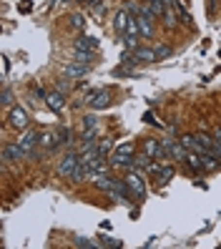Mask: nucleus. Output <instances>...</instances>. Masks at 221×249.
Instances as JSON below:
<instances>
[{
  "mask_svg": "<svg viewBox=\"0 0 221 249\" xmlns=\"http://www.w3.org/2000/svg\"><path fill=\"white\" fill-rule=\"evenodd\" d=\"M111 166H116V169H136L134 143L126 141L121 146H116V151L111 154Z\"/></svg>",
  "mask_w": 221,
  "mask_h": 249,
  "instance_id": "f257e3e1",
  "label": "nucleus"
},
{
  "mask_svg": "<svg viewBox=\"0 0 221 249\" xmlns=\"http://www.w3.org/2000/svg\"><path fill=\"white\" fill-rule=\"evenodd\" d=\"M131 189L134 199H143L146 196V177H143V169H128L126 179H123Z\"/></svg>",
  "mask_w": 221,
  "mask_h": 249,
  "instance_id": "f03ea898",
  "label": "nucleus"
},
{
  "mask_svg": "<svg viewBox=\"0 0 221 249\" xmlns=\"http://www.w3.org/2000/svg\"><path fill=\"white\" fill-rule=\"evenodd\" d=\"M131 196H134V194H131V189H128L126 181H119V179H116V184L108 189V199L116 201V204H126V207H128V204H131Z\"/></svg>",
  "mask_w": 221,
  "mask_h": 249,
  "instance_id": "7ed1b4c3",
  "label": "nucleus"
},
{
  "mask_svg": "<svg viewBox=\"0 0 221 249\" xmlns=\"http://www.w3.org/2000/svg\"><path fill=\"white\" fill-rule=\"evenodd\" d=\"M101 174H108V164L103 161V156H98V159H93V161H88L85 164V179H96V177H101Z\"/></svg>",
  "mask_w": 221,
  "mask_h": 249,
  "instance_id": "20e7f679",
  "label": "nucleus"
},
{
  "mask_svg": "<svg viewBox=\"0 0 221 249\" xmlns=\"http://www.w3.org/2000/svg\"><path fill=\"white\" fill-rule=\"evenodd\" d=\"M88 104H91V108H108L111 106V93L106 89L91 91V93H88Z\"/></svg>",
  "mask_w": 221,
  "mask_h": 249,
  "instance_id": "39448f33",
  "label": "nucleus"
},
{
  "mask_svg": "<svg viewBox=\"0 0 221 249\" xmlns=\"http://www.w3.org/2000/svg\"><path fill=\"white\" fill-rule=\"evenodd\" d=\"M143 151L149 154L151 159H169L166 156V149H164V141H158V139H146V143H143Z\"/></svg>",
  "mask_w": 221,
  "mask_h": 249,
  "instance_id": "423d86ee",
  "label": "nucleus"
},
{
  "mask_svg": "<svg viewBox=\"0 0 221 249\" xmlns=\"http://www.w3.org/2000/svg\"><path fill=\"white\" fill-rule=\"evenodd\" d=\"M23 159H28V154L23 151L20 143H8L3 149V164H10V161H23Z\"/></svg>",
  "mask_w": 221,
  "mask_h": 249,
  "instance_id": "0eeeda50",
  "label": "nucleus"
},
{
  "mask_svg": "<svg viewBox=\"0 0 221 249\" xmlns=\"http://www.w3.org/2000/svg\"><path fill=\"white\" fill-rule=\"evenodd\" d=\"M8 126H13V128H28V116H25V111L23 108H18V106H13L10 108V113H8Z\"/></svg>",
  "mask_w": 221,
  "mask_h": 249,
  "instance_id": "6e6552de",
  "label": "nucleus"
},
{
  "mask_svg": "<svg viewBox=\"0 0 221 249\" xmlns=\"http://www.w3.org/2000/svg\"><path fill=\"white\" fill-rule=\"evenodd\" d=\"M38 141H40V136H38V131H25V134L18 139V143L23 146V151L28 154V156H33V151H35V146H38Z\"/></svg>",
  "mask_w": 221,
  "mask_h": 249,
  "instance_id": "1a4fd4ad",
  "label": "nucleus"
},
{
  "mask_svg": "<svg viewBox=\"0 0 221 249\" xmlns=\"http://www.w3.org/2000/svg\"><path fill=\"white\" fill-rule=\"evenodd\" d=\"M81 164V156H76V154H68L63 161H61V166H58V174L61 177H66V179H70V174L76 171V166Z\"/></svg>",
  "mask_w": 221,
  "mask_h": 249,
  "instance_id": "9d476101",
  "label": "nucleus"
},
{
  "mask_svg": "<svg viewBox=\"0 0 221 249\" xmlns=\"http://www.w3.org/2000/svg\"><path fill=\"white\" fill-rule=\"evenodd\" d=\"M98 46H101V40L93 38V36H83V38L76 40V51H85V53H96Z\"/></svg>",
  "mask_w": 221,
  "mask_h": 249,
  "instance_id": "9b49d317",
  "label": "nucleus"
},
{
  "mask_svg": "<svg viewBox=\"0 0 221 249\" xmlns=\"http://www.w3.org/2000/svg\"><path fill=\"white\" fill-rule=\"evenodd\" d=\"M46 104H48V108L51 111H63V106H66V96H63V91H53V93H48L46 96Z\"/></svg>",
  "mask_w": 221,
  "mask_h": 249,
  "instance_id": "f8f14e48",
  "label": "nucleus"
},
{
  "mask_svg": "<svg viewBox=\"0 0 221 249\" xmlns=\"http://www.w3.org/2000/svg\"><path fill=\"white\" fill-rule=\"evenodd\" d=\"M158 61L153 48H134V63H151Z\"/></svg>",
  "mask_w": 221,
  "mask_h": 249,
  "instance_id": "ddd939ff",
  "label": "nucleus"
},
{
  "mask_svg": "<svg viewBox=\"0 0 221 249\" xmlns=\"http://www.w3.org/2000/svg\"><path fill=\"white\" fill-rule=\"evenodd\" d=\"M173 179V166L171 164H161L156 171V186H166Z\"/></svg>",
  "mask_w": 221,
  "mask_h": 249,
  "instance_id": "4468645a",
  "label": "nucleus"
},
{
  "mask_svg": "<svg viewBox=\"0 0 221 249\" xmlns=\"http://www.w3.org/2000/svg\"><path fill=\"white\" fill-rule=\"evenodd\" d=\"M61 136H63L61 131H46V134L40 136V143L46 146V149H55L58 143H66V141H63Z\"/></svg>",
  "mask_w": 221,
  "mask_h": 249,
  "instance_id": "2eb2a0df",
  "label": "nucleus"
},
{
  "mask_svg": "<svg viewBox=\"0 0 221 249\" xmlns=\"http://www.w3.org/2000/svg\"><path fill=\"white\" fill-rule=\"evenodd\" d=\"M186 166L194 171V174H201V171H206L204 169V164H201V156L199 154H194V151H188L186 154Z\"/></svg>",
  "mask_w": 221,
  "mask_h": 249,
  "instance_id": "dca6fc26",
  "label": "nucleus"
},
{
  "mask_svg": "<svg viewBox=\"0 0 221 249\" xmlns=\"http://www.w3.org/2000/svg\"><path fill=\"white\" fill-rule=\"evenodd\" d=\"M88 68H91V66H85V63H73V66H68L66 68V76L68 78H81V76H85V73H88Z\"/></svg>",
  "mask_w": 221,
  "mask_h": 249,
  "instance_id": "f3484780",
  "label": "nucleus"
},
{
  "mask_svg": "<svg viewBox=\"0 0 221 249\" xmlns=\"http://www.w3.org/2000/svg\"><path fill=\"white\" fill-rule=\"evenodd\" d=\"M93 184H96L98 189H103V192H108V189L116 184V179H111L108 174H101V177H96V179H93Z\"/></svg>",
  "mask_w": 221,
  "mask_h": 249,
  "instance_id": "a211bd4d",
  "label": "nucleus"
},
{
  "mask_svg": "<svg viewBox=\"0 0 221 249\" xmlns=\"http://www.w3.org/2000/svg\"><path fill=\"white\" fill-rule=\"evenodd\" d=\"M128 18H131V16H128L126 10H121L119 16H116V23H113V25H116V33H126V25H128Z\"/></svg>",
  "mask_w": 221,
  "mask_h": 249,
  "instance_id": "6ab92c4d",
  "label": "nucleus"
},
{
  "mask_svg": "<svg viewBox=\"0 0 221 249\" xmlns=\"http://www.w3.org/2000/svg\"><path fill=\"white\" fill-rule=\"evenodd\" d=\"M93 58H96V53H85V51H76V61H78V63H85V66H93Z\"/></svg>",
  "mask_w": 221,
  "mask_h": 249,
  "instance_id": "aec40b11",
  "label": "nucleus"
},
{
  "mask_svg": "<svg viewBox=\"0 0 221 249\" xmlns=\"http://www.w3.org/2000/svg\"><path fill=\"white\" fill-rule=\"evenodd\" d=\"M164 20H166V28H176V25H179V20H176V13H173V5H169V8H166Z\"/></svg>",
  "mask_w": 221,
  "mask_h": 249,
  "instance_id": "412c9836",
  "label": "nucleus"
},
{
  "mask_svg": "<svg viewBox=\"0 0 221 249\" xmlns=\"http://www.w3.org/2000/svg\"><path fill=\"white\" fill-rule=\"evenodd\" d=\"M98 244H103V247H121L123 242L121 239H113V237H98Z\"/></svg>",
  "mask_w": 221,
  "mask_h": 249,
  "instance_id": "4be33fe9",
  "label": "nucleus"
},
{
  "mask_svg": "<svg viewBox=\"0 0 221 249\" xmlns=\"http://www.w3.org/2000/svg\"><path fill=\"white\" fill-rule=\"evenodd\" d=\"M0 104H3L5 108H10V104H13V93H10V89H8V86L3 89V98H0Z\"/></svg>",
  "mask_w": 221,
  "mask_h": 249,
  "instance_id": "5701e85b",
  "label": "nucleus"
},
{
  "mask_svg": "<svg viewBox=\"0 0 221 249\" xmlns=\"http://www.w3.org/2000/svg\"><path fill=\"white\" fill-rule=\"evenodd\" d=\"M76 247H85V249H91V247H98V242H91V239H85V237H78V239H76Z\"/></svg>",
  "mask_w": 221,
  "mask_h": 249,
  "instance_id": "b1692460",
  "label": "nucleus"
},
{
  "mask_svg": "<svg viewBox=\"0 0 221 249\" xmlns=\"http://www.w3.org/2000/svg\"><path fill=\"white\" fill-rule=\"evenodd\" d=\"M214 156L221 159V134H214Z\"/></svg>",
  "mask_w": 221,
  "mask_h": 249,
  "instance_id": "393cba45",
  "label": "nucleus"
},
{
  "mask_svg": "<svg viewBox=\"0 0 221 249\" xmlns=\"http://www.w3.org/2000/svg\"><path fill=\"white\" fill-rule=\"evenodd\" d=\"M171 55V48L169 46H158L156 48V58H169Z\"/></svg>",
  "mask_w": 221,
  "mask_h": 249,
  "instance_id": "a878e982",
  "label": "nucleus"
},
{
  "mask_svg": "<svg viewBox=\"0 0 221 249\" xmlns=\"http://www.w3.org/2000/svg\"><path fill=\"white\" fill-rule=\"evenodd\" d=\"M70 25H73V28H83V25H85L83 16H70Z\"/></svg>",
  "mask_w": 221,
  "mask_h": 249,
  "instance_id": "bb28decb",
  "label": "nucleus"
},
{
  "mask_svg": "<svg viewBox=\"0 0 221 249\" xmlns=\"http://www.w3.org/2000/svg\"><path fill=\"white\" fill-rule=\"evenodd\" d=\"M143 119H146V124H153V126H161V121H156V119H153V113H151V111H146V113H143Z\"/></svg>",
  "mask_w": 221,
  "mask_h": 249,
  "instance_id": "cd10ccee",
  "label": "nucleus"
},
{
  "mask_svg": "<svg viewBox=\"0 0 221 249\" xmlns=\"http://www.w3.org/2000/svg\"><path fill=\"white\" fill-rule=\"evenodd\" d=\"M31 8H33L31 3H23V5H20V13H31Z\"/></svg>",
  "mask_w": 221,
  "mask_h": 249,
  "instance_id": "c85d7f7f",
  "label": "nucleus"
},
{
  "mask_svg": "<svg viewBox=\"0 0 221 249\" xmlns=\"http://www.w3.org/2000/svg\"><path fill=\"white\" fill-rule=\"evenodd\" d=\"M8 68H10V63H8V58H3V76H8Z\"/></svg>",
  "mask_w": 221,
  "mask_h": 249,
  "instance_id": "c756f323",
  "label": "nucleus"
},
{
  "mask_svg": "<svg viewBox=\"0 0 221 249\" xmlns=\"http://www.w3.org/2000/svg\"><path fill=\"white\" fill-rule=\"evenodd\" d=\"M216 134H221V126H219V128H216Z\"/></svg>",
  "mask_w": 221,
  "mask_h": 249,
  "instance_id": "7c9ffc66",
  "label": "nucleus"
}]
</instances>
